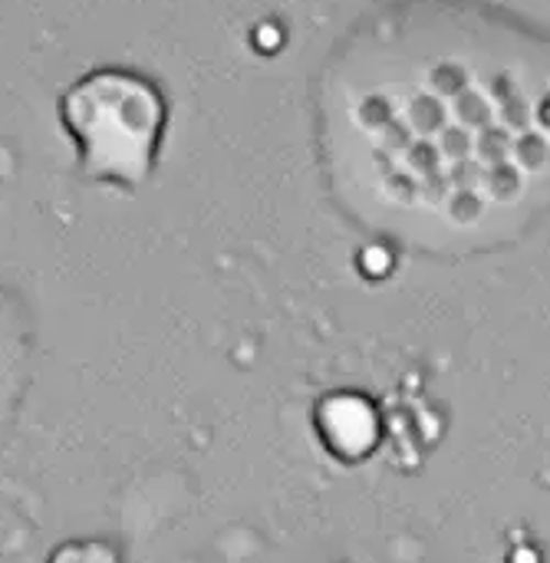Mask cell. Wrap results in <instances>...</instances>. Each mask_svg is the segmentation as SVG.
<instances>
[{
    "label": "cell",
    "mask_w": 550,
    "mask_h": 563,
    "mask_svg": "<svg viewBox=\"0 0 550 563\" xmlns=\"http://www.w3.org/2000/svg\"><path fill=\"white\" fill-rule=\"evenodd\" d=\"M317 139L370 228L439 254L518 241L550 214V30L488 0L373 10L323 63Z\"/></svg>",
    "instance_id": "obj_1"
},
{
    "label": "cell",
    "mask_w": 550,
    "mask_h": 563,
    "mask_svg": "<svg viewBox=\"0 0 550 563\" xmlns=\"http://www.w3.org/2000/svg\"><path fill=\"white\" fill-rule=\"evenodd\" d=\"M59 119L79 145L82 172L99 181L142 185L165 132V99L139 73L96 69L59 99Z\"/></svg>",
    "instance_id": "obj_2"
},
{
    "label": "cell",
    "mask_w": 550,
    "mask_h": 563,
    "mask_svg": "<svg viewBox=\"0 0 550 563\" xmlns=\"http://www.w3.org/2000/svg\"><path fill=\"white\" fill-rule=\"evenodd\" d=\"M50 563H119L116 551L99 544V541H76V544H66L59 548Z\"/></svg>",
    "instance_id": "obj_3"
}]
</instances>
